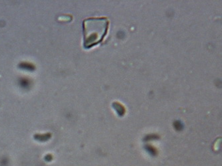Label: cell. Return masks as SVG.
<instances>
[{"label":"cell","instance_id":"cell-1","mask_svg":"<svg viewBox=\"0 0 222 166\" xmlns=\"http://www.w3.org/2000/svg\"><path fill=\"white\" fill-rule=\"evenodd\" d=\"M107 17H90L84 21L83 29L84 46L90 48L101 43L104 39L109 28Z\"/></svg>","mask_w":222,"mask_h":166}]
</instances>
